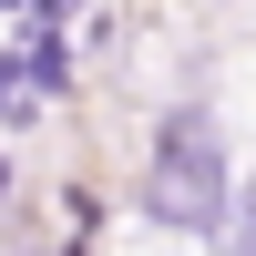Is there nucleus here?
Returning <instances> with one entry per match:
<instances>
[{
	"label": "nucleus",
	"mask_w": 256,
	"mask_h": 256,
	"mask_svg": "<svg viewBox=\"0 0 256 256\" xmlns=\"http://www.w3.org/2000/svg\"><path fill=\"white\" fill-rule=\"evenodd\" d=\"M0 195H10V164H0Z\"/></svg>",
	"instance_id": "nucleus-2"
},
{
	"label": "nucleus",
	"mask_w": 256,
	"mask_h": 256,
	"mask_svg": "<svg viewBox=\"0 0 256 256\" xmlns=\"http://www.w3.org/2000/svg\"><path fill=\"white\" fill-rule=\"evenodd\" d=\"M144 216L174 236H216L226 226V134L205 113H164L154 154H144Z\"/></svg>",
	"instance_id": "nucleus-1"
},
{
	"label": "nucleus",
	"mask_w": 256,
	"mask_h": 256,
	"mask_svg": "<svg viewBox=\"0 0 256 256\" xmlns=\"http://www.w3.org/2000/svg\"><path fill=\"white\" fill-rule=\"evenodd\" d=\"M0 10H31V0H0Z\"/></svg>",
	"instance_id": "nucleus-3"
}]
</instances>
